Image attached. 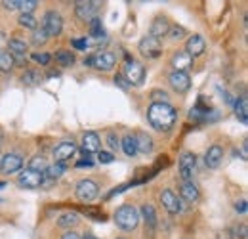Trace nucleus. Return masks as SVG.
<instances>
[{
	"label": "nucleus",
	"mask_w": 248,
	"mask_h": 239,
	"mask_svg": "<svg viewBox=\"0 0 248 239\" xmlns=\"http://www.w3.org/2000/svg\"><path fill=\"white\" fill-rule=\"evenodd\" d=\"M197 167V157L191 151H184L180 155V176L184 178V182H193V172Z\"/></svg>",
	"instance_id": "obj_7"
},
{
	"label": "nucleus",
	"mask_w": 248,
	"mask_h": 239,
	"mask_svg": "<svg viewBox=\"0 0 248 239\" xmlns=\"http://www.w3.org/2000/svg\"><path fill=\"white\" fill-rule=\"evenodd\" d=\"M172 67H174V71H178V73H186L187 69H191V65H193V58L187 54L186 50H178L174 56H172Z\"/></svg>",
	"instance_id": "obj_16"
},
{
	"label": "nucleus",
	"mask_w": 248,
	"mask_h": 239,
	"mask_svg": "<svg viewBox=\"0 0 248 239\" xmlns=\"http://www.w3.org/2000/svg\"><path fill=\"white\" fill-rule=\"evenodd\" d=\"M93 163L92 161H78V163H77V167H92Z\"/></svg>",
	"instance_id": "obj_47"
},
{
	"label": "nucleus",
	"mask_w": 248,
	"mask_h": 239,
	"mask_svg": "<svg viewBox=\"0 0 248 239\" xmlns=\"http://www.w3.org/2000/svg\"><path fill=\"white\" fill-rule=\"evenodd\" d=\"M115 63H117V56L113 52H99V54L92 56V60H90V65L97 71H111L115 67Z\"/></svg>",
	"instance_id": "obj_11"
},
{
	"label": "nucleus",
	"mask_w": 248,
	"mask_h": 239,
	"mask_svg": "<svg viewBox=\"0 0 248 239\" xmlns=\"http://www.w3.org/2000/svg\"><path fill=\"white\" fill-rule=\"evenodd\" d=\"M247 151H248V142L245 140V142H243V159H247V157H248Z\"/></svg>",
	"instance_id": "obj_48"
},
{
	"label": "nucleus",
	"mask_w": 248,
	"mask_h": 239,
	"mask_svg": "<svg viewBox=\"0 0 248 239\" xmlns=\"http://www.w3.org/2000/svg\"><path fill=\"white\" fill-rule=\"evenodd\" d=\"M147 119L155 130L168 132L178 119V113L170 103H151L147 109Z\"/></svg>",
	"instance_id": "obj_1"
},
{
	"label": "nucleus",
	"mask_w": 248,
	"mask_h": 239,
	"mask_svg": "<svg viewBox=\"0 0 248 239\" xmlns=\"http://www.w3.org/2000/svg\"><path fill=\"white\" fill-rule=\"evenodd\" d=\"M65 171H67V167H65V163H56V165H52V167H48L46 171H44V176L50 180H56L62 178L63 174H65Z\"/></svg>",
	"instance_id": "obj_25"
},
{
	"label": "nucleus",
	"mask_w": 248,
	"mask_h": 239,
	"mask_svg": "<svg viewBox=\"0 0 248 239\" xmlns=\"http://www.w3.org/2000/svg\"><path fill=\"white\" fill-rule=\"evenodd\" d=\"M36 6H38L36 0H19V10H21V14H31Z\"/></svg>",
	"instance_id": "obj_35"
},
{
	"label": "nucleus",
	"mask_w": 248,
	"mask_h": 239,
	"mask_svg": "<svg viewBox=\"0 0 248 239\" xmlns=\"http://www.w3.org/2000/svg\"><path fill=\"white\" fill-rule=\"evenodd\" d=\"M235 210H237V212H241V214H245V212H247V199L237 201V203H235Z\"/></svg>",
	"instance_id": "obj_43"
},
{
	"label": "nucleus",
	"mask_w": 248,
	"mask_h": 239,
	"mask_svg": "<svg viewBox=\"0 0 248 239\" xmlns=\"http://www.w3.org/2000/svg\"><path fill=\"white\" fill-rule=\"evenodd\" d=\"M237 234H241V239H247V224H241V228L237 230Z\"/></svg>",
	"instance_id": "obj_46"
},
{
	"label": "nucleus",
	"mask_w": 248,
	"mask_h": 239,
	"mask_svg": "<svg viewBox=\"0 0 248 239\" xmlns=\"http://www.w3.org/2000/svg\"><path fill=\"white\" fill-rule=\"evenodd\" d=\"M42 29L46 31L48 38H50V36H58L63 29V17L56 12V10L46 12L44 21H42Z\"/></svg>",
	"instance_id": "obj_5"
},
{
	"label": "nucleus",
	"mask_w": 248,
	"mask_h": 239,
	"mask_svg": "<svg viewBox=\"0 0 248 239\" xmlns=\"http://www.w3.org/2000/svg\"><path fill=\"white\" fill-rule=\"evenodd\" d=\"M99 2L95 0H88V2H77L75 4V14L78 19L82 21H92L93 17H97V12H99Z\"/></svg>",
	"instance_id": "obj_6"
},
{
	"label": "nucleus",
	"mask_w": 248,
	"mask_h": 239,
	"mask_svg": "<svg viewBox=\"0 0 248 239\" xmlns=\"http://www.w3.org/2000/svg\"><path fill=\"white\" fill-rule=\"evenodd\" d=\"M82 239H97V238H95V236H92V234H86Z\"/></svg>",
	"instance_id": "obj_50"
},
{
	"label": "nucleus",
	"mask_w": 248,
	"mask_h": 239,
	"mask_svg": "<svg viewBox=\"0 0 248 239\" xmlns=\"http://www.w3.org/2000/svg\"><path fill=\"white\" fill-rule=\"evenodd\" d=\"M221 161H223V150H221L219 146L208 148L206 155H204V165H206L208 169H217V167L221 165Z\"/></svg>",
	"instance_id": "obj_18"
},
{
	"label": "nucleus",
	"mask_w": 248,
	"mask_h": 239,
	"mask_svg": "<svg viewBox=\"0 0 248 239\" xmlns=\"http://www.w3.org/2000/svg\"><path fill=\"white\" fill-rule=\"evenodd\" d=\"M136 144H138V151H141L145 155L153 151V138L149 134H145V132L136 134Z\"/></svg>",
	"instance_id": "obj_21"
},
{
	"label": "nucleus",
	"mask_w": 248,
	"mask_h": 239,
	"mask_svg": "<svg viewBox=\"0 0 248 239\" xmlns=\"http://www.w3.org/2000/svg\"><path fill=\"white\" fill-rule=\"evenodd\" d=\"M8 46H10V54L12 56H25L27 54V44L23 42V40H19V38H12V40H8Z\"/></svg>",
	"instance_id": "obj_28"
},
{
	"label": "nucleus",
	"mask_w": 248,
	"mask_h": 239,
	"mask_svg": "<svg viewBox=\"0 0 248 239\" xmlns=\"http://www.w3.org/2000/svg\"><path fill=\"white\" fill-rule=\"evenodd\" d=\"M42 180H44V174H42V172L25 169V171L19 174V178H17V186H19V188H25V189H36V188L42 186Z\"/></svg>",
	"instance_id": "obj_9"
},
{
	"label": "nucleus",
	"mask_w": 248,
	"mask_h": 239,
	"mask_svg": "<svg viewBox=\"0 0 248 239\" xmlns=\"http://www.w3.org/2000/svg\"><path fill=\"white\" fill-rule=\"evenodd\" d=\"M78 222L80 220H78V214L77 212H63L62 216H60V220H58V226L60 228H73Z\"/></svg>",
	"instance_id": "obj_26"
},
{
	"label": "nucleus",
	"mask_w": 248,
	"mask_h": 239,
	"mask_svg": "<svg viewBox=\"0 0 248 239\" xmlns=\"http://www.w3.org/2000/svg\"><path fill=\"white\" fill-rule=\"evenodd\" d=\"M168 34H170L172 40H182V38L186 36V29H184V27H170Z\"/></svg>",
	"instance_id": "obj_38"
},
{
	"label": "nucleus",
	"mask_w": 248,
	"mask_h": 239,
	"mask_svg": "<svg viewBox=\"0 0 248 239\" xmlns=\"http://www.w3.org/2000/svg\"><path fill=\"white\" fill-rule=\"evenodd\" d=\"M17 21H19V25H21V27H25V29L34 31L36 27H38V25H36V19H34V16H32V14H21Z\"/></svg>",
	"instance_id": "obj_34"
},
{
	"label": "nucleus",
	"mask_w": 248,
	"mask_h": 239,
	"mask_svg": "<svg viewBox=\"0 0 248 239\" xmlns=\"http://www.w3.org/2000/svg\"><path fill=\"white\" fill-rule=\"evenodd\" d=\"M99 148H101V140H99V136L95 132H86L82 136V153H84V157H88L90 153L99 151Z\"/></svg>",
	"instance_id": "obj_17"
},
{
	"label": "nucleus",
	"mask_w": 248,
	"mask_h": 239,
	"mask_svg": "<svg viewBox=\"0 0 248 239\" xmlns=\"http://www.w3.org/2000/svg\"><path fill=\"white\" fill-rule=\"evenodd\" d=\"M29 169L31 171H36V172H42L44 174V171L48 169V163H46V159L42 157V155H36V157H32L31 163H29Z\"/></svg>",
	"instance_id": "obj_32"
},
{
	"label": "nucleus",
	"mask_w": 248,
	"mask_h": 239,
	"mask_svg": "<svg viewBox=\"0 0 248 239\" xmlns=\"http://www.w3.org/2000/svg\"><path fill=\"white\" fill-rule=\"evenodd\" d=\"M168 83H170V86L176 90V92H187L189 86H191V79H189V75L187 73H178V71H172L170 75H168Z\"/></svg>",
	"instance_id": "obj_15"
},
{
	"label": "nucleus",
	"mask_w": 248,
	"mask_h": 239,
	"mask_svg": "<svg viewBox=\"0 0 248 239\" xmlns=\"http://www.w3.org/2000/svg\"><path fill=\"white\" fill-rule=\"evenodd\" d=\"M138 48H140L141 56H145V58H158V56L162 54V44H160V40H158V38H153V36H143V38L140 40Z\"/></svg>",
	"instance_id": "obj_8"
},
{
	"label": "nucleus",
	"mask_w": 248,
	"mask_h": 239,
	"mask_svg": "<svg viewBox=\"0 0 248 239\" xmlns=\"http://www.w3.org/2000/svg\"><path fill=\"white\" fill-rule=\"evenodd\" d=\"M235 113H237V119L247 124V120H248V100L245 98V96H243V98H237V102H235Z\"/></svg>",
	"instance_id": "obj_24"
},
{
	"label": "nucleus",
	"mask_w": 248,
	"mask_h": 239,
	"mask_svg": "<svg viewBox=\"0 0 248 239\" xmlns=\"http://www.w3.org/2000/svg\"><path fill=\"white\" fill-rule=\"evenodd\" d=\"M62 239H80V236H78L77 232H71V230H69V232H65V234H63Z\"/></svg>",
	"instance_id": "obj_45"
},
{
	"label": "nucleus",
	"mask_w": 248,
	"mask_h": 239,
	"mask_svg": "<svg viewBox=\"0 0 248 239\" xmlns=\"http://www.w3.org/2000/svg\"><path fill=\"white\" fill-rule=\"evenodd\" d=\"M32 60L38 61L40 65H48L50 60H52V56L50 54H32Z\"/></svg>",
	"instance_id": "obj_41"
},
{
	"label": "nucleus",
	"mask_w": 248,
	"mask_h": 239,
	"mask_svg": "<svg viewBox=\"0 0 248 239\" xmlns=\"http://www.w3.org/2000/svg\"><path fill=\"white\" fill-rule=\"evenodd\" d=\"M90 34H92L93 38H101V36H105V33H103V25H101V19L99 17H93L92 21H90Z\"/></svg>",
	"instance_id": "obj_33"
},
{
	"label": "nucleus",
	"mask_w": 248,
	"mask_h": 239,
	"mask_svg": "<svg viewBox=\"0 0 248 239\" xmlns=\"http://www.w3.org/2000/svg\"><path fill=\"white\" fill-rule=\"evenodd\" d=\"M121 148L128 157H134L138 153V144H136V136L132 134H126L123 140H121Z\"/></svg>",
	"instance_id": "obj_23"
},
{
	"label": "nucleus",
	"mask_w": 248,
	"mask_h": 239,
	"mask_svg": "<svg viewBox=\"0 0 248 239\" xmlns=\"http://www.w3.org/2000/svg\"><path fill=\"white\" fill-rule=\"evenodd\" d=\"M107 146H109L111 150H119V148H121V140H119L117 132H109V134H107Z\"/></svg>",
	"instance_id": "obj_37"
},
{
	"label": "nucleus",
	"mask_w": 248,
	"mask_h": 239,
	"mask_svg": "<svg viewBox=\"0 0 248 239\" xmlns=\"http://www.w3.org/2000/svg\"><path fill=\"white\" fill-rule=\"evenodd\" d=\"M75 193L78 197V201L82 203H92L93 199L99 195V186L93 180H80L75 188Z\"/></svg>",
	"instance_id": "obj_4"
},
{
	"label": "nucleus",
	"mask_w": 248,
	"mask_h": 239,
	"mask_svg": "<svg viewBox=\"0 0 248 239\" xmlns=\"http://www.w3.org/2000/svg\"><path fill=\"white\" fill-rule=\"evenodd\" d=\"M2 6H4L6 10H17V8H19V0H4Z\"/></svg>",
	"instance_id": "obj_42"
},
{
	"label": "nucleus",
	"mask_w": 248,
	"mask_h": 239,
	"mask_svg": "<svg viewBox=\"0 0 248 239\" xmlns=\"http://www.w3.org/2000/svg\"><path fill=\"white\" fill-rule=\"evenodd\" d=\"M31 42L34 44V46H42V44H46V42H48V34H46V31L42 29V27H36L31 34Z\"/></svg>",
	"instance_id": "obj_31"
},
{
	"label": "nucleus",
	"mask_w": 248,
	"mask_h": 239,
	"mask_svg": "<svg viewBox=\"0 0 248 239\" xmlns=\"http://www.w3.org/2000/svg\"><path fill=\"white\" fill-rule=\"evenodd\" d=\"M0 146H2V132H0Z\"/></svg>",
	"instance_id": "obj_51"
},
{
	"label": "nucleus",
	"mask_w": 248,
	"mask_h": 239,
	"mask_svg": "<svg viewBox=\"0 0 248 239\" xmlns=\"http://www.w3.org/2000/svg\"><path fill=\"white\" fill-rule=\"evenodd\" d=\"M160 203H162V207L168 210L170 214H178V212H182V201L178 199V195L172 191V189H164L162 193H160Z\"/></svg>",
	"instance_id": "obj_12"
},
{
	"label": "nucleus",
	"mask_w": 248,
	"mask_h": 239,
	"mask_svg": "<svg viewBox=\"0 0 248 239\" xmlns=\"http://www.w3.org/2000/svg\"><path fill=\"white\" fill-rule=\"evenodd\" d=\"M151 96H153V103H168V94L164 92V90H153L151 92Z\"/></svg>",
	"instance_id": "obj_36"
},
{
	"label": "nucleus",
	"mask_w": 248,
	"mask_h": 239,
	"mask_svg": "<svg viewBox=\"0 0 248 239\" xmlns=\"http://www.w3.org/2000/svg\"><path fill=\"white\" fill-rule=\"evenodd\" d=\"M204 50H206V42H204V38H202L201 34H193V36L187 38L186 52L193 58V60H195L197 56H202Z\"/></svg>",
	"instance_id": "obj_14"
},
{
	"label": "nucleus",
	"mask_w": 248,
	"mask_h": 239,
	"mask_svg": "<svg viewBox=\"0 0 248 239\" xmlns=\"http://www.w3.org/2000/svg\"><path fill=\"white\" fill-rule=\"evenodd\" d=\"M77 153V144L75 142H62L54 148V159L56 163H65Z\"/></svg>",
	"instance_id": "obj_13"
},
{
	"label": "nucleus",
	"mask_w": 248,
	"mask_h": 239,
	"mask_svg": "<svg viewBox=\"0 0 248 239\" xmlns=\"http://www.w3.org/2000/svg\"><path fill=\"white\" fill-rule=\"evenodd\" d=\"M115 83H117V85H119V86H121V88H123V90L128 88V83L124 81V77H123V75H117V77H115Z\"/></svg>",
	"instance_id": "obj_44"
},
{
	"label": "nucleus",
	"mask_w": 248,
	"mask_h": 239,
	"mask_svg": "<svg viewBox=\"0 0 248 239\" xmlns=\"http://www.w3.org/2000/svg\"><path fill=\"white\" fill-rule=\"evenodd\" d=\"M141 214H143L145 226H147L149 230H155L156 228V212H155V209H153V205L145 203V205L141 207Z\"/></svg>",
	"instance_id": "obj_22"
},
{
	"label": "nucleus",
	"mask_w": 248,
	"mask_h": 239,
	"mask_svg": "<svg viewBox=\"0 0 248 239\" xmlns=\"http://www.w3.org/2000/svg\"><path fill=\"white\" fill-rule=\"evenodd\" d=\"M21 167H23V157L19 153H6L0 159V171L4 174H14V172L21 171Z\"/></svg>",
	"instance_id": "obj_10"
},
{
	"label": "nucleus",
	"mask_w": 248,
	"mask_h": 239,
	"mask_svg": "<svg viewBox=\"0 0 248 239\" xmlns=\"http://www.w3.org/2000/svg\"><path fill=\"white\" fill-rule=\"evenodd\" d=\"M56 61L60 67H71L75 63V54L69 50H58L56 52Z\"/></svg>",
	"instance_id": "obj_27"
},
{
	"label": "nucleus",
	"mask_w": 248,
	"mask_h": 239,
	"mask_svg": "<svg viewBox=\"0 0 248 239\" xmlns=\"http://www.w3.org/2000/svg\"><path fill=\"white\" fill-rule=\"evenodd\" d=\"M115 224L124 230V232H132V230H136L138 228V224H140V212L136 207H132V205H121L119 209L115 210Z\"/></svg>",
	"instance_id": "obj_2"
},
{
	"label": "nucleus",
	"mask_w": 248,
	"mask_h": 239,
	"mask_svg": "<svg viewBox=\"0 0 248 239\" xmlns=\"http://www.w3.org/2000/svg\"><path fill=\"white\" fill-rule=\"evenodd\" d=\"M180 195L186 199L187 203H195V201H199V188L193 184V182H184L182 186H180Z\"/></svg>",
	"instance_id": "obj_20"
},
{
	"label": "nucleus",
	"mask_w": 248,
	"mask_h": 239,
	"mask_svg": "<svg viewBox=\"0 0 248 239\" xmlns=\"http://www.w3.org/2000/svg\"><path fill=\"white\" fill-rule=\"evenodd\" d=\"M168 31H170V23H168L164 17H156L155 21L151 23L149 36H153V38H158V40H160V36H166Z\"/></svg>",
	"instance_id": "obj_19"
},
{
	"label": "nucleus",
	"mask_w": 248,
	"mask_h": 239,
	"mask_svg": "<svg viewBox=\"0 0 248 239\" xmlns=\"http://www.w3.org/2000/svg\"><path fill=\"white\" fill-rule=\"evenodd\" d=\"M71 46L77 48V50H86L88 48V40H86V36L84 38H73L71 40Z\"/></svg>",
	"instance_id": "obj_39"
},
{
	"label": "nucleus",
	"mask_w": 248,
	"mask_h": 239,
	"mask_svg": "<svg viewBox=\"0 0 248 239\" xmlns=\"http://www.w3.org/2000/svg\"><path fill=\"white\" fill-rule=\"evenodd\" d=\"M123 77L128 83V86H140V85H143V79H145V67L134 60L128 61L124 67Z\"/></svg>",
	"instance_id": "obj_3"
},
{
	"label": "nucleus",
	"mask_w": 248,
	"mask_h": 239,
	"mask_svg": "<svg viewBox=\"0 0 248 239\" xmlns=\"http://www.w3.org/2000/svg\"><path fill=\"white\" fill-rule=\"evenodd\" d=\"M40 81H42V77H40L38 71H25L23 77H21V83L27 85V86H34V85H38Z\"/></svg>",
	"instance_id": "obj_30"
},
{
	"label": "nucleus",
	"mask_w": 248,
	"mask_h": 239,
	"mask_svg": "<svg viewBox=\"0 0 248 239\" xmlns=\"http://www.w3.org/2000/svg\"><path fill=\"white\" fill-rule=\"evenodd\" d=\"M14 67H16V63H14L12 54L6 52V50H0V71L2 73H10Z\"/></svg>",
	"instance_id": "obj_29"
},
{
	"label": "nucleus",
	"mask_w": 248,
	"mask_h": 239,
	"mask_svg": "<svg viewBox=\"0 0 248 239\" xmlns=\"http://www.w3.org/2000/svg\"><path fill=\"white\" fill-rule=\"evenodd\" d=\"M97 159H99V163H103V165H107V163H113V153H109V151H99L97 153Z\"/></svg>",
	"instance_id": "obj_40"
},
{
	"label": "nucleus",
	"mask_w": 248,
	"mask_h": 239,
	"mask_svg": "<svg viewBox=\"0 0 248 239\" xmlns=\"http://www.w3.org/2000/svg\"><path fill=\"white\" fill-rule=\"evenodd\" d=\"M4 42H8V40H6V36H4V33H0V46H2Z\"/></svg>",
	"instance_id": "obj_49"
}]
</instances>
